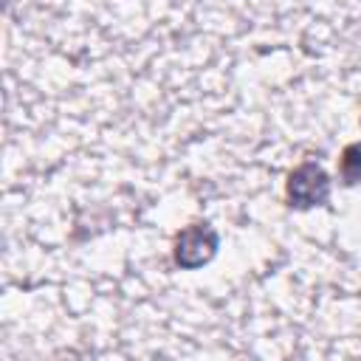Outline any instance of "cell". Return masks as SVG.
Listing matches in <instances>:
<instances>
[{"label": "cell", "instance_id": "obj_1", "mask_svg": "<svg viewBox=\"0 0 361 361\" xmlns=\"http://www.w3.org/2000/svg\"><path fill=\"white\" fill-rule=\"evenodd\" d=\"M327 195H330V178L319 164L305 161L290 172V178H288V200H290V206L310 209V206L324 203Z\"/></svg>", "mask_w": 361, "mask_h": 361}, {"label": "cell", "instance_id": "obj_2", "mask_svg": "<svg viewBox=\"0 0 361 361\" xmlns=\"http://www.w3.org/2000/svg\"><path fill=\"white\" fill-rule=\"evenodd\" d=\"M217 251V234L212 226L206 223H195L186 226L178 237H175V262L180 268H200L206 265Z\"/></svg>", "mask_w": 361, "mask_h": 361}, {"label": "cell", "instance_id": "obj_3", "mask_svg": "<svg viewBox=\"0 0 361 361\" xmlns=\"http://www.w3.org/2000/svg\"><path fill=\"white\" fill-rule=\"evenodd\" d=\"M338 172H341V180H344V183H361V141L350 144V147L341 152Z\"/></svg>", "mask_w": 361, "mask_h": 361}]
</instances>
